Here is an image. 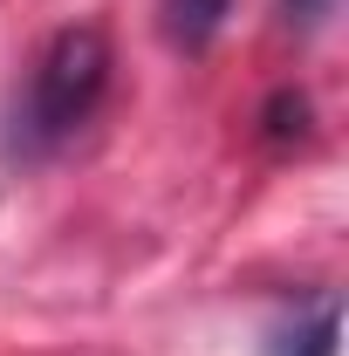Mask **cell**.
I'll return each mask as SVG.
<instances>
[{
	"label": "cell",
	"mask_w": 349,
	"mask_h": 356,
	"mask_svg": "<svg viewBox=\"0 0 349 356\" xmlns=\"http://www.w3.org/2000/svg\"><path fill=\"white\" fill-rule=\"evenodd\" d=\"M336 336H343V309H336V295H322L308 315L267 336V356H336Z\"/></svg>",
	"instance_id": "2"
},
{
	"label": "cell",
	"mask_w": 349,
	"mask_h": 356,
	"mask_svg": "<svg viewBox=\"0 0 349 356\" xmlns=\"http://www.w3.org/2000/svg\"><path fill=\"white\" fill-rule=\"evenodd\" d=\"M281 7H288V21H302V28H315V21H322V14H329L336 0H281Z\"/></svg>",
	"instance_id": "4"
},
{
	"label": "cell",
	"mask_w": 349,
	"mask_h": 356,
	"mask_svg": "<svg viewBox=\"0 0 349 356\" xmlns=\"http://www.w3.org/2000/svg\"><path fill=\"white\" fill-rule=\"evenodd\" d=\"M226 14H233V0H165V35L178 48H206Z\"/></svg>",
	"instance_id": "3"
},
{
	"label": "cell",
	"mask_w": 349,
	"mask_h": 356,
	"mask_svg": "<svg viewBox=\"0 0 349 356\" xmlns=\"http://www.w3.org/2000/svg\"><path fill=\"white\" fill-rule=\"evenodd\" d=\"M103 83H110L103 28H62L42 48L28 96H21V151H55L76 124H89V110L103 103Z\"/></svg>",
	"instance_id": "1"
}]
</instances>
